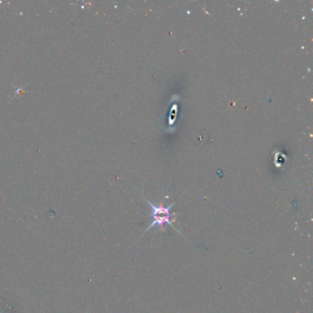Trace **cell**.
<instances>
[{"mask_svg":"<svg viewBox=\"0 0 313 313\" xmlns=\"http://www.w3.org/2000/svg\"><path fill=\"white\" fill-rule=\"evenodd\" d=\"M146 199V198H145ZM147 203L149 204V206L151 208V217H152V222L149 224V226L145 230V232H147L149 230H151V228L158 227L160 229H163L164 225L168 224L170 225L172 228H174L176 231H177L179 234H181V232H179L177 230V228L175 227L173 224H172L171 221V208L174 206V204H171L170 206L168 207H164V206H155L153 205L151 201H149L148 199H146Z\"/></svg>","mask_w":313,"mask_h":313,"instance_id":"cell-1","label":"cell"}]
</instances>
